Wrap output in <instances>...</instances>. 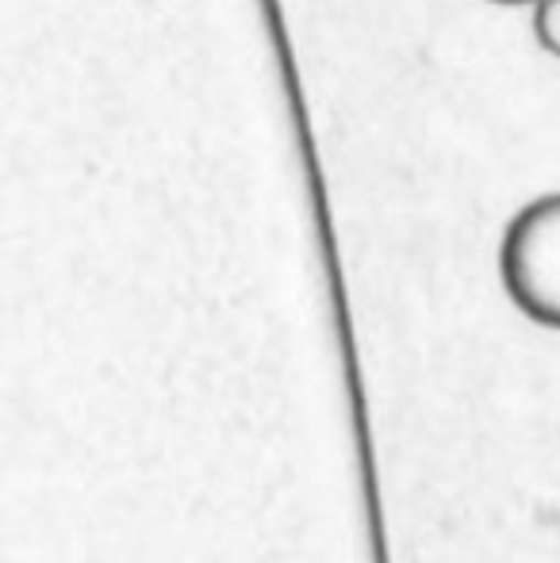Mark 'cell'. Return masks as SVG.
I'll list each match as a JSON object with an SVG mask.
<instances>
[{"mask_svg":"<svg viewBox=\"0 0 560 563\" xmlns=\"http://www.w3.org/2000/svg\"><path fill=\"white\" fill-rule=\"evenodd\" d=\"M492 4H534V0H492Z\"/></svg>","mask_w":560,"mask_h":563,"instance_id":"cell-3","label":"cell"},{"mask_svg":"<svg viewBox=\"0 0 560 563\" xmlns=\"http://www.w3.org/2000/svg\"><path fill=\"white\" fill-rule=\"evenodd\" d=\"M534 38L541 51L560 58V0H534Z\"/></svg>","mask_w":560,"mask_h":563,"instance_id":"cell-2","label":"cell"},{"mask_svg":"<svg viewBox=\"0 0 560 563\" xmlns=\"http://www.w3.org/2000/svg\"><path fill=\"white\" fill-rule=\"evenodd\" d=\"M499 273L510 303L526 319L560 330V192L526 203L510 219Z\"/></svg>","mask_w":560,"mask_h":563,"instance_id":"cell-1","label":"cell"}]
</instances>
